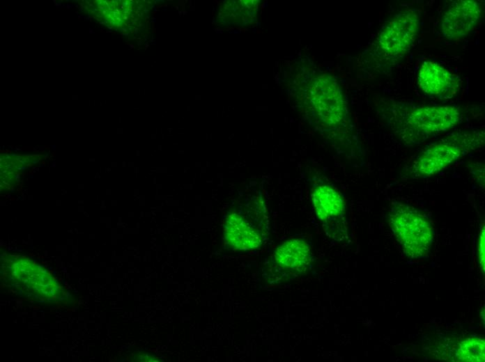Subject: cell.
<instances>
[{
    "mask_svg": "<svg viewBox=\"0 0 485 362\" xmlns=\"http://www.w3.org/2000/svg\"><path fill=\"white\" fill-rule=\"evenodd\" d=\"M312 200L317 217L327 223L344 222L345 204L341 195L333 187L323 184L315 188Z\"/></svg>",
    "mask_w": 485,
    "mask_h": 362,
    "instance_id": "obj_10",
    "label": "cell"
},
{
    "mask_svg": "<svg viewBox=\"0 0 485 362\" xmlns=\"http://www.w3.org/2000/svg\"><path fill=\"white\" fill-rule=\"evenodd\" d=\"M485 141L482 129H466L447 133L426 145L405 169L401 178L417 180L433 176L459 159L481 148Z\"/></svg>",
    "mask_w": 485,
    "mask_h": 362,
    "instance_id": "obj_2",
    "label": "cell"
},
{
    "mask_svg": "<svg viewBox=\"0 0 485 362\" xmlns=\"http://www.w3.org/2000/svg\"><path fill=\"white\" fill-rule=\"evenodd\" d=\"M310 93L315 113L325 125L334 127L342 124L347 116V105L334 79L328 76L318 78Z\"/></svg>",
    "mask_w": 485,
    "mask_h": 362,
    "instance_id": "obj_6",
    "label": "cell"
},
{
    "mask_svg": "<svg viewBox=\"0 0 485 362\" xmlns=\"http://www.w3.org/2000/svg\"><path fill=\"white\" fill-rule=\"evenodd\" d=\"M1 277L19 295L47 305L61 304L66 292L46 269L22 256L1 259Z\"/></svg>",
    "mask_w": 485,
    "mask_h": 362,
    "instance_id": "obj_4",
    "label": "cell"
},
{
    "mask_svg": "<svg viewBox=\"0 0 485 362\" xmlns=\"http://www.w3.org/2000/svg\"><path fill=\"white\" fill-rule=\"evenodd\" d=\"M482 13V4L478 1L457 0L452 2L440 20L442 36L449 41L464 38L478 24Z\"/></svg>",
    "mask_w": 485,
    "mask_h": 362,
    "instance_id": "obj_7",
    "label": "cell"
},
{
    "mask_svg": "<svg viewBox=\"0 0 485 362\" xmlns=\"http://www.w3.org/2000/svg\"><path fill=\"white\" fill-rule=\"evenodd\" d=\"M224 238L230 248L238 251L254 250L261 244L259 231L242 215L235 212L229 213L225 219Z\"/></svg>",
    "mask_w": 485,
    "mask_h": 362,
    "instance_id": "obj_9",
    "label": "cell"
},
{
    "mask_svg": "<svg viewBox=\"0 0 485 362\" xmlns=\"http://www.w3.org/2000/svg\"><path fill=\"white\" fill-rule=\"evenodd\" d=\"M477 258L481 269L484 272V226L480 230L477 244Z\"/></svg>",
    "mask_w": 485,
    "mask_h": 362,
    "instance_id": "obj_13",
    "label": "cell"
},
{
    "mask_svg": "<svg viewBox=\"0 0 485 362\" xmlns=\"http://www.w3.org/2000/svg\"><path fill=\"white\" fill-rule=\"evenodd\" d=\"M274 256L282 267L301 272L309 264L310 249L301 239H291L278 246Z\"/></svg>",
    "mask_w": 485,
    "mask_h": 362,
    "instance_id": "obj_11",
    "label": "cell"
},
{
    "mask_svg": "<svg viewBox=\"0 0 485 362\" xmlns=\"http://www.w3.org/2000/svg\"><path fill=\"white\" fill-rule=\"evenodd\" d=\"M484 341L479 338H469L459 343L456 355L459 361H484Z\"/></svg>",
    "mask_w": 485,
    "mask_h": 362,
    "instance_id": "obj_12",
    "label": "cell"
},
{
    "mask_svg": "<svg viewBox=\"0 0 485 362\" xmlns=\"http://www.w3.org/2000/svg\"><path fill=\"white\" fill-rule=\"evenodd\" d=\"M420 13L406 8L382 26L371 48V61L379 72L388 73L410 52L421 29Z\"/></svg>",
    "mask_w": 485,
    "mask_h": 362,
    "instance_id": "obj_3",
    "label": "cell"
},
{
    "mask_svg": "<svg viewBox=\"0 0 485 362\" xmlns=\"http://www.w3.org/2000/svg\"><path fill=\"white\" fill-rule=\"evenodd\" d=\"M417 86L425 95L438 100H448L456 96L462 86V81L444 65L434 61H424L417 74Z\"/></svg>",
    "mask_w": 485,
    "mask_h": 362,
    "instance_id": "obj_8",
    "label": "cell"
},
{
    "mask_svg": "<svg viewBox=\"0 0 485 362\" xmlns=\"http://www.w3.org/2000/svg\"><path fill=\"white\" fill-rule=\"evenodd\" d=\"M388 223L404 255L412 259L426 258L434 238L430 219L413 206L399 200L391 203Z\"/></svg>",
    "mask_w": 485,
    "mask_h": 362,
    "instance_id": "obj_5",
    "label": "cell"
},
{
    "mask_svg": "<svg viewBox=\"0 0 485 362\" xmlns=\"http://www.w3.org/2000/svg\"><path fill=\"white\" fill-rule=\"evenodd\" d=\"M385 125L406 146L421 145L447 133L463 120L454 104H417L385 100L380 107Z\"/></svg>",
    "mask_w": 485,
    "mask_h": 362,
    "instance_id": "obj_1",
    "label": "cell"
}]
</instances>
